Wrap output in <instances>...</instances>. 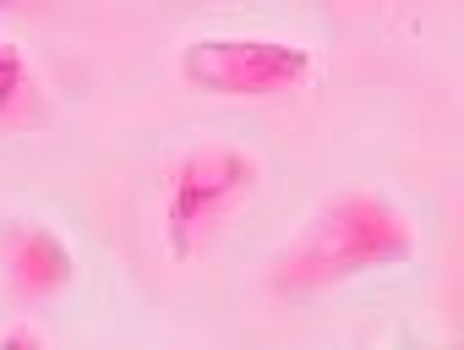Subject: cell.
<instances>
[{
	"label": "cell",
	"instance_id": "6da1fadb",
	"mask_svg": "<svg viewBox=\"0 0 464 350\" xmlns=\"http://www.w3.org/2000/svg\"><path fill=\"white\" fill-rule=\"evenodd\" d=\"M415 252V225L404 219L399 203L377 198V192H344L334 203H323L274 258L268 285L279 296H312L361 274H382L410 263Z\"/></svg>",
	"mask_w": 464,
	"mask_h": 350
},
{
	"label": "cell",
	"instance_id": "7a4b0ae2",
	"mask_svg": "<svg viewBox=\"0 0 464 350\" xmlns=\"http://www.w3.org/2000/svg\"><path fill=\"white\" fill-rule=\"evenodd\" d=\"M186 88L213 99H285L301 93L317 72L312 44L268 39V34H208L175 55Z\"/></svg>",
	"mask_w": 464,
	"mask_h": 350
},
{
	"label": "cell",
	"instance_id": "3957f363",
	"mask_svg": "<svg viewBox=\"0 0 464 350\" xmlns=\"http://www.w3.org/2000/svg\"><path fill=\"white\" fill-rule=\"evenodd\" d=\"M257 159L236 142H197L169 164L164 187V241L175 258H191L257 187Z\"/></svg>",
	"mask_w": 464,
	"mask_h": 350
},
{
	"label": "cell",
	"instance_id": "277c9868",
	"mask_svg": "<svg viewBox=\"0 0 464 350\" xmlns=\"http://www.w3.org/2000/svg\"><path fill=\"white\" fill-rule=\"evenodd\" d=\"M77 274V258L72 247L50 230V225H23L12 230L6 241V279L23 301H44V296H61Z\"/></svg>",
	"mask_w": 464,
	"mask_h": 350
},
{
	"label": "cell",
	"instance_id": "5b68a950",
	"mask_svg": "<svg viewBox=\"0 0 464 350\" xmlns=\"http://www.w3.org/2000/svg\"><path fill=\"white\" fill-rule=\"evenodd\" d=\"M28 88H34V72H28V55L0 39V126H6L23 104H28Z\"/></svg>",
	"mask_w": 464,
	"mask_h": 350
},
{
	"label": "cell",
	"instance_id": "8992f818",
	"mask_svg": "<svg viewBox=\"0 0 464 350\" xmlns=\"http://www.w3.org/2000/svg\"><path fill=\"white\" fill-rule=\"evenodd\" d=\"M0 350H44V339L34 328H6L0 334Z\"/></svg>",
	"mask_w": 464,
	"mask_h": 350
}]
</instances>
